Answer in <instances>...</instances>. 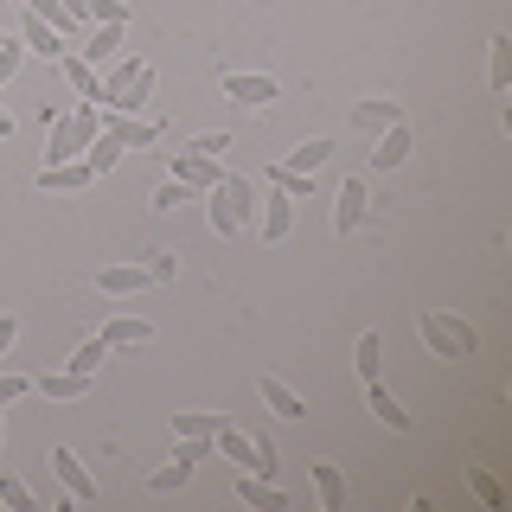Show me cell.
<instances>
[{
	"instance_id": "7c38bea8",
	"label": "cell",
	"mask_w": 512,
	"mask_h": 512,
	"mask_svg": "<svg viewBox=\"0 0 512 512\" xmlns=\"http://www.w3.org/2000/svg\"><path fill=\"white\" fill-rule=\"evenodd\" d=\"M32 391H45L52 404H71V397H90V372H45V378H32Z\"/></svg>"
},
{
	"instance_id": "e575fe53",
	"label": "cell",
	"mask_w": 512,
	"mask_h": 512,
	"mask_svg": "<svg viewBox=\"0 0 512 512\" xmlns=\"http://www.w3.org/2000/svg\"><path fill=\"white\" fill-rule=\"evenodd\" d=\"M103 359H109V346L103 340H84V346L71 352V372H90L96 378V372H103Z\"/></svg>"
},
{
	"instance_id": "4fadbf2b",
	"label": "cell",
	"mask_w": 512,
	"mask_h": 512,
	"mask_svg": "<svg viewBox=\"0 0 512 512\" xmlns=\"http://www.w3.org/2000/svg\"><path fill=\"white\" fill-rule=\"evenodd\" d=\"M237 500L256 506V512H282V506H288V493L276 487V480H263V474H250V468H244V480H237Z\"/></svg>"
},
{
	"instance_id": "484cf974",
	"label": "cell",
	"mask_w": 512,
	"mask_h": 512,
	"mask_svg": "<svg viewBox=\"0 0 512 512\" xmlns=\"http://www.w3.org/2000/svg\"><path fill=\"white\" fill-rule=\"evenodd\" d=\"M122 154H128L122 141H116V135H103V128H96V141L84 148V167H90V173H109V167H116Z\"/></svg>"
},
{
	"instance_id": "7402d4cb",
	"label": "cell",
	"mask_w": 512,
	"mask_h": 512,
	"mask_svg": "<svg viewBox=\"0 0 512 512\" xmlns=\"http://www.w3.org/2000/svg\"><path fill=\"white\" fill-rule=\"evenodd\" d=\"M404 160H410V122H391L384 141L372 148V167H404Z\"/></svg>"
},
{
	"instance_id": "d590c367",
	"label": "cell",
	"mask_w": 512,
	"mask_h": 512,
	"mask_svg": "<svg viewBox=\"0 0 512 512\" xmlns=\"http://www.w3.org/2000/svg\"><path fill=\"white\" fill-rule=\"evenodd\" d=\"M180 205H192V186H186V180L154 186V212H180Z\"/></svg>"
},
{
	"instance_id": "836d02e7",
	"label": "cell",
	"mask_w": 512,
	"mask_h": 512,
	"mask_svg": "<svg viewBox=\"0 0 512 512\" xmlns=\"http://www.w3.org/2000/svg\"><path fill=\"white\" fill-rule=\"evenodd\" d=\"M186 480H192V468H186V461H180V455H173V461H167V468H154V474H148V487H154V493H180V487H186Z\"/></svg>"
},
{
	"instance_id": "4316f807",
	"label": "cell",
	"mask_w": 512,
	"mask_h": 512,
	"mask_svg": "<svg viewBox=\"0 0 512 512\" xmlns=\"http://www.w3.org/2000/svg\"><path fill=\"white\" fill-rule=\"evenodd\" d=\"M116 52H122V26H96V39H90V45H84V52H77V58H84L90 71H96V64H109Z\"/></svg>"
},
{
	"instance_id": "ffe728a7",
	"label": "cell",
	"mask_w": 512,
	"mask_h": 512,
	"mask_svg": "<svg viewBox=\"0 0 512 512\" xmlns=\"http://www.w3.org/2000/svg\"><path fill=\"white\" fill-rule=\"evenodd\" d=\"M487 84H493V96L512 90V39H506V32L487 39Z\"/></svg>"
},
{
	"instance_id": "9c48e42d",
	"label": "cell",
	"mask_w": 512,
	"mask_h": 512,
	"mask_svg": "<svg viewBox=\"0 0 512 512\" xmlns=\"http://www.w3.org/2000/svg\"><path fill=\"white\" fill-rule=\"evenodd\" d=\"M173 180H186L192 192H212L218 180H224V167H218V160H205V154H173Z\"/></svg>"
},
{
	"instance_id": "7bdbcfd3",
	"label": "cell",
	"mask_w": 512,
	"mask_h": 512,
	"mask_svg": "<svg viewBox=\"0 0 512 512\" xmlns=\"http://www.w3.org/2000/svg\"><path fill=\"white\" fill-rule=\"evenodd\" d=\"M0 45H7V32H0Z\"/></svg>"
},
{
	"instance_id": "b9f144b4",
	"label": "cell",
	"mask_w": 512,
	"mask_h": 512,
	"mask_svg": "<svg viewBox=\"0 0 512 512\" xmlns=\"http://www.w3.org/2000/svg\"><path fill=\"white\" fill-rule=\"evenodd\" d=\"M13 135V116H7V109H0V141H7Z\"/></svg>"
},
{
	"instance_id": "ba28073f",
	"label": "cell",
	"mask_w": 512,
	"mask_h": 512,
	"mask_svg": "<svg viewBox=\"0 0 512 512\" xmlns=\"http://www.w3.org/2000/svg\"><path fill=\"white\" fill-rule=\"evenodd\" d=\"M96 288H103V295H141V288H154V276L141 263H109V269H96Z\"/></svg>"
},
{
	"instance_id": "6da1fadb",
	"label": "cell",
	"mask_w": 512,
	"mask_h": 512,
	"mask_svg": "<svg viewBox=\"0 0 512 512\" xmlns=\"http://www.w3.org/2000/svg\"><path fill=\"white\" fill-rule=\"evenodd\" d=\"M96 128H103V103H71L64 116L45 122V160H84Z\"/></svg>"
},
{
	"instance_id": "8fae6325",
	"label": "cell",
	"mask_w": 512,
	"mask_h": 512,
	"mask_svg": "<svg viewBox=\"0 0 512 512\" xmlns=\"http://www.w3.org/2000/svg\"><path fill=\"white\" fill-rule=\"evenodd\" d=\"M365 404H372V416H378V423H384V429H397V436H410V410H404V404H397V397H391V391H384V384H378V378H365Z\"/></svg>"
},
{
	"instance_id": "f35d334b",
	"label": "cell",
	"mask_w": 512,
	"mask_h": 512,
	"mask_svg": "<svg viewBox=\"0 0 512 512\" xmlns=\"http://www.w3.org/2000/svg\"><path fill=\"white\" fill-rule=\"evenodd\" d=\"M224 148H231V135H224V128H218V135H199V141H192V154H205V160H218Z\"/></svg>"
},
{
	"instance_id": "7a4b0ae2",
	"label": "cell",
	"mask_w": 512,
	"mask_h": 512,
	"mask_svg": "<svg viewBox=\"0 0 512 512\" xmlns=\"http://www.w3.org/2000/svg\"><path fill=\"white\" fill-rule=\"evenodd\" d=\"M205 205H212V231L218 237H237L256 218V180H244V173H224V180L205 192Z\"/></svg>"
},
{
	"instance_id": "30bf717a",
	"label": "cell",
	"mask_w": 512,
	"mask_h": 512,
	"mask_svg": "<svg viewBox=\"0 0 512 512\" xmlns=\"http://www.w3.org/2000/svg\"><path fill=\"white\" fill-rule=\"evenodd\" d=\"M288 231H295V199L269 186V199H263V244H282Z\"/></svg>"
},
{
	"instance_id": "5bb4252c",
	"label": "cell",
	"mask_w": 512,
	"mask_h": 512,
	"mask_svg": "<svg viewBox=\"0 0 512 512\" xmlns=\"http://www.w3.org/2000/svg\"><path fill=\"white\" fill-rule=\"evenodd\" d=\"M212 448H218L224 461H237V468H256V436H244V429H237V423H224V416H218V436H212Z\"/></svg>"
},
{
	"instance_id": "ee69618b",
	"label": "cell",
	"mask_w": 512,
	"mask_h": 512,
	"mask_svg": "<svg viewBox=\"0 0 512 512\" xmlns=\"http://www.w3.org/2000/svg\"><path fill=\"white\" fill-rule=\"evenodd\" d=\"M13 7H20V0H13Z\"/></svg>"
},
{
	"instance_id": "f546056e",
	"label": "cell",
	"mask_w": 512,
	"mask_h": 512,
	"mask_svg": "<svg viewBox=\"0 0 512 512\" xmlns=\"http://www.w3.org/2000/svg\"><path fill=\"white\" fill-rule=\"evenodd\" d=\"M327 154H333V141H320V135H314V141H301V148L288 154L282 167H288V173H314V167H320V160H327Z\"/></svg>"
},
{
	"instance_id": "277c9868",
	"label": "cell",
	"mask_w": 512,
	"mask_h": 512,
	"mask_svg": "<svg viewBox=\"0 0 512 512\" xmlns=\"http://www.w3.org/2000/svg\"><path fill=\"white\" fill-rule=\"evenodd\" d=\"M167 116H116V109H103V135H116L122 148H154Z\"/></svg>"
},
{
	"instance_id": "60d3db41",
	"label": "cell",
	"mask_w": 512,
	"mask_h": 512,
	"mask_svg": "<svg viewBox=\"0 0 512 512\" xmlns=\"http://www.w3.org/2000/svg\"><path fill=\"white\" fill-rule=\"evenodd\" d=\"M84 7H90V0H64V13H77V20H84ZM90 26V20H84Z\"/></svg>"
},
{
	"instance_id": "2e32d148",
	"label": "cell",
	"mask_w": 512,
	"mask_h": 512,
	"mask_svg": "<svg viewBox=\"0 0 512 512\" xmlns=\"http://www.w3.org/2000/svg\"><path fill=\"white\" fill-rule=\"evenodd\" d=\"M96 340H103L109 352H116V346H148V340H154V327H148L141 314H116L103 333H96Z\"/></svg>"
},
{
	"instance_id": "44dd1931",
	"label": "cell",
	"mask_w": 512,
	"mask_h": 512,
	"mask_svg": "<svg viewBox=\"0 0 512 512\" xmlns=\"http://www.w3.org/2000/svg\"><path fill=\"white\" fill-rule=\"evenodd\" d=\"M256 397H263V404H269V410H276V416H288V423H295V416H308V404H301V397H295V391H288V384H282V378H269V372H263V378H256Z\"/></svg>"
},
{
	"instance_id": "e0dca14e",
	"label": "cell",
	"mask_w": 512,
	"mask_h": 512,
	"mask_svg": "<svg viewBox=\"0 0 512 512\" xmlns=\"http://www.w3.org/2000/svg\"><path fill=\"white\" fill-rule=\"evenodd\" d=\"M148 103H154V64H141V71H135V77L122 84V96H116L109 109H116V116H141Z\"/></svg>"
},
{
	"instance_id": "52a82bcc",
	"label": "cell",
	"mask_w": 512,
	"mask_h": 512,
	"mask_svg": "<svg viewBox=\"0 0 512 512\" xmlns=\"http://www.w3.org/2000/svg\"><path fill=\"white\" fill-rule=\"evenodd\" d=\"M96 180V173L84 167V160H45L39 167V192H84Z\"/></svg>"
},
{
	"instance_id": "ab89813d",
	"label": "cell",
	"mask_w": 512,
	"mask_h": 512,
	"mask_svg": "<svg viewBox=\"0 0 512 512\" xmlns=\"http://www.w3.org/2000/svg\"><path fill=\"white\" fill-rule=\"evenodd\" d=\"M13 333H20V320H13V314H0V352L13 346Z\"/></svg>"
},
{
	"instance_id": "8d00e7d4",
	"label": "cell",
	"mask_w": 512,
	"mask_h": 512,
	"mask_svg": "<svg viewBox=\"0 0 512 512\" xmlns=\"http://www.w3.org/2000/svg\"><path fill=\"white\" fill-rule=\"evenodd\" d=\"M26 391H32V378H26V372H0V404H20Z\"/></svg>"
},
{
	"instance_id": "83f0119b",
	"label": "cell",
	"mask_w": 512,
	"mask_h": 512,
	"mask_svg": "<svg viewBox=\"0 0 512 512\" xmlns=\"http://www.w3.org/2000/svg\"><path fill=\"white\" fill-rule=\"evenodd\" d=\"M173 436H205L212 442L218 436V410H180L173 416Z\"/></svg>"
},
{
	"instance_id": "d4e9b609",
	"label": "cell",
	"mask_w": 512,
	"mask_h": 512,
	"mask_svg": "<svg viewBox=\"0 0 512 512\" xmlns=\"http://www.w3.org/2000/svg\"><path fill=\"white\" fill-rule=\"evenodd\" d=\"M20 7L32 13V20H45L52 32H77V26H84L77 13H64V0H20Z\"/></svg>"
},
{
	"instance_id": "ac0fdd59",
	"label": "cell",
	"mask_w": 512,
	"mask_h": 512,
	"mask_svg": "<svg viewBox=\"0 0 512 512\" xmlns=\"http://www.w3.org/2000/svg\"><path fill=\"white\" fill-rule=\"evenodd\" d=\"M308 474H314L320 506H327V512H346V474L333 468V461H308Z\"/></svg>"
},
{
	"instance_id": "d6986e66",
	"label": "cell",
	"mask_w": 512,
	"mask_h": 512,
	"mask_svg": "<svg viewBox=\"0 0 512 512\" xmlns=\"http://www.w3.org/2000/svg\"><path fill=\"white\" fill-rule=\"evenodd\" d=\"M365 205H372V199H365L359 173H352V180L340 186V212H333V231H340V237H352V231H359V218H365Z\"/></svg>"
},
{
	"instance_id": "cb8c5ba5",
	"label": "cell",
	"mask_w": 512,
	"mask_h": 512,
	"mask_svg": "<svg viewBox=\"0 0 512 512\" xmlns=\"http://www.w3.org/2000/svg\"><path fill=\"white\" fill-rule=\"evenodd\" d=\"M391 122H404V109L384 103V96H372V103H352V128H391Z\"/></svg>"
},
{
	"instance_id": "4dcf8cb0",
	"label": "cell",
	"mask_w": 512,
	"mask_h": 512,
	"mask_svg": "<svg viewBox=\"0 0 512 512\" xmlns=\"http://www.w3.org/2000/svg\"><path fill=\"white\" fill-rule=\"evenodd\" d=\"M0 506H13V512H39V493L26 487V480H13V474H0Z\"/></svg>"
},
{
	"instance_id": "1f68e13d",
	"label": "cell",
	"mask_w": 512,
	"mask_h": 512,
	"mask_svg": "<svg viewBox=\"0 0 512 512\" xmlns=\"http://www.w3.org/2000/svg\"><path fill=\"white\" fill-rule=\"evenodd\" d=\"M128 13H135L128 0H90L84 20H90V26H128Z\"/></svg>"
},
{
	"instance_id": "74e56055",
	"label": "cell",
	"mask_w": 512,
	"mask_h": 512,
	"mask_svg": "<svg viewBox=\"0 0 512 512\" xmlns=\"http://www.w3.org/2000/svg\"><path fill=\"white\" fill-rule=\"evenodd\" d=\"M148 276H154V282H173V276H180V256H173V250H154Z\"/></svg>"
},
{
	"instance_id": "f1b7e54d",
	"label": "cell",
	"mask_w": 512,
	"mask_h": 512,
	"mask_svg": "<svg viewBox=\"0 0 512 512\" xmlns=\"http://www.w3.org/2000/svg\"><path fill=\"white\" fill-rule=\"evenodd\" d=\"M378 352H384L378 333H359V346H352V372H359V384H365V378H378Z\"/></svg>"
},
{
	"instance_id": "3957f363",
	"label": "cell",
	"mask_w": 512,
	"mask_h": 512,
	"mask_svg": "<svg viewBox=\"0 0 512 512\" xmlns=\"http://www.w3.org/2000/svg\"><path fill=\"white\" fill-rule=\"evenodd\" d=\"M416 327H423V346L436 352V359H468V352L480 346V333L461 314H448V308H423V314H416Z\"/></svg>"
},
{
	"instance_id": "5b68a950",
	"label": "cell",
	"mask_w": 512,
	"mask_h": 512,
	"mask_svg": "<svg viewBox=\"0 0 512 512\" xmlns=\"http://www.w3.org/2000/svg\"><path fill=\"white\" fill-rule=\"evenodd\" d=\"M224 96L244 103V109H269V103H276V84L256 77V71H224Z\"/></svg>"
},
{
	"instance_id": "9a60e30c",
	"label": "cell",
	"mask_w": 512,
	"mask_h": 512,
	"mask_svg": "<svg viewBox=\"0 0 512 512\" xmlns=\"http://www.w3.org/2000/svg\"><path fill=\"white\" fill-rule=\"evenodd\" d=\"M58 71H64V84L77 90V103H103V77H96L77 52H64V58H58Z\"/></svg>"
},
{
	"instance_id": "603a6c76",
	"label": "cell",
	"mask_w": 512,
	"mask_h": 512,
	"mask_svg": "<svg viewBox=\"0 0 512 512\" xmlns=\"http://www.w3.org/2000/svg\"><path fill=\"white\" fill-rule=\"evenodd\" d=\"M20 45H26V52H39V58H64V32H52L45 20H32V13H26V26H20Z\"/></svg>"
},
{
	"instance_id": "d6a6232c",
	"label": "cell",
	"mask_w": 512,
	"mask_h": 512,
	"mask_svg": "<svg viewBox=\"0 0 512 512\" xmlns=\"http://www.w3.org/2000/svg\"><path fill=\"white\" fill-rule=\"evenodd\" d=\"M269 186H276V192H288V199H308V192H314V173H288V167H269Z\"/></svg>"
},
{
	"instance_id": "8992f818",
	"label": "cell",
	"mask_w": 512,
	"mask_h": 512,
	"mask_svg": "<svg viewBox=\"0 0 512 512\" xmlns=\"http://www.w3.org/2000/svg\"><path fill=\"white\" fill-rule=\"evenodd\" d=\"M52 474L64 480V487H71V500H84V506H96V480H90V468H84V461H77L71 455V448H52Z\"/></svg>"
}]
</instances>
